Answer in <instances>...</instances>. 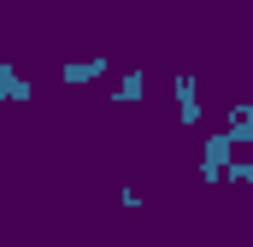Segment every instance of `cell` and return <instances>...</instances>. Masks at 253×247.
<instances>
[{
    "instance_id": "1",
    "label": "cell",
    "mask_w": 253,
    "mask_h": 247,
    "mask_svg": "<svg viewBox=\"0 0 253 247\" xmlns=\"http://www.w3.org/2000/svg\"><path fill=\"white\" fill-rule=\"evenodd\" d=\"M230 159H236V135L230 129H212L206 147H200V183H230Z\"/></svg>"
},
{
    "instance_id": "2",
    "label": "cell",
    "mask_w": 253,
    "mask_h": 247,
    "mask_svg": "<svg viewBox=\"0 0 253 247\" xmlns=\"http://www.w3.org/2000/svg\"><path fill=\"white\" fill-rule=\"evenodd\" d=\"M94 77H106V53H94V59H65L59 65V82H65V88H83V82H94Z\"/></svg>"
},
{
    "instance_id": "3",
    "label": "cell",
    "mask_w": 253,
    "mask_h": 247,
    "mask_svg": "<svg viewBox=\"0 0 253 247\" xmlns=\"http://www.w3.org/2000/svg\"><path fill=\"white\" fill-rule=\"evenodd\" d=\"M171 94H177V118L200 124V77H171Z\"/></svg>"
},
{
    "instance_id": "4",
    "label": "cell",
    "mask_w": 253,
    "mask_h": 247,
    "mask_svg": "<svg viewBox=\"0 0 253 247\" xmlns=\"http://www.w3.org/2000/svg\"><path fill=\"white\" fill-rule=\"evenodd\" d=\"M224 129L236 135V147H253V100H236L230 118H224Z\"/></svg>"
},
{
    "instance_id": "5",
    "label": "cell",
    "mask_w": 253,
    "mask_h": 247,
    "mask_svg": "<svg viewBox=\"0 0 253 247\" xmlns=\"http://www.w3.org/2000/svg\"><path fill=\"white\" fill-rule=\"evenodd\" d=\"M0 94H6L12 106H30V77H24V71H18L12 59L0 65Z\"/></svg>"
},
{
    "instance_id": "6",
    "label": "cell",
    "mask_w": 253,
    "mask_h": 247,
    "mask_svg": "<svg viewBox=\"0 0 253 247\" xmlns=\"http://www.w3.org/2000/svg\"><path fill=\"white\" fill-rule=\"evenodd\" d=\"M135 100H141V71H129L124 82L112 88V106H135Z\"/></svg>"
},
{
    "instance_id": "7",
    "label": "cell",
    "mask_w": 253,
    "mask_h": 247,
    "mask_svg": "<svg viewBox=\"0 0 253 247\" xmlns=\"http://www.w3.org/2000/svg\"><path fill=\"white\" fill-rule=\"evenodd\" d=\"M230 183H248L253 188V147H248V153L236 147V159H230Z\"/></svg>"
}]
</instances>
